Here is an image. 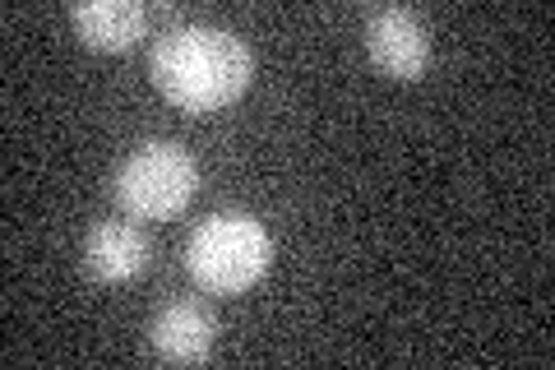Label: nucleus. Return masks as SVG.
Returning a JSON list of instances; mask_svg holds the SVG:
<instances>
[{
    "instance_id": "nucleus-1",
    "label": "nucleus",
    "mask_w": 555,
    "mask_h": 370,
    "mask_svg": "<svg viewBox=\"0 0 555 370\" xmlns=\"http://www.w3.org/2000/svg\"><path fill=\"white\" fill-rule=\"evenodd\" d=\"M153 84L158 93L190 116L222 112L250 88L255 61L236 33L218 24H181L153 42Z\"/></svg>"
},
{
    "instance_id": "nucleus-2",
    "label": "nucleus",
    "mask_w": 555,
    "mask_h": 370,
    "mask_svg": "<svg viewBox=\"0 0 555 370\" xmlns=\"http://www.w3.org/2000/svg\"><path fill=\"white\" fill-rule=\"evenodd\" d=\"M273 259V237L255 214L241 208H222V214L204 218L185 245V269L204 292L232 296L259 283Z\"/></svg>"
},
{
    "instance_id": "nucleus-3",
    "label": "nucleus",
    "mask_w": 555,
    "mask_h": 370,
    "mask_svg": "<svg viewBox=\"0 0 555 370\" xmlns=\"http://www.w3.org/2000/svg\"><path fill=\"white\" fill-rule=\"evenodd\" d=\"M199 190V163L171 139L134 149L116 171V204L130 218H171L195 200Z\"/></svg>"
},
{
    "instance_id": "nucleus-4",
    "label": "nucleus",
    "mask_w": 555,
    "mask_h": 370,
    "mask_svg": "<svg viewBox=\"0 0 555 370\" xmlns=\"http://www.w3.org/2000/svg\"><path fill=\"white\" fill-rule=\"evenodd\" d=\"M366 51L389 79H422L430 65V33L403 5H379L366 20Z\"/></svg>"
},
{
    "instance_id": "nucleus-5",
    "label": "nucleus",
    "mask_w": 555,
    "mask_h": 370,
    "mask_svg": "<svg viewBox=\"0 0 555 370\" xmlns=\"http://www.w3.org/2000/svg\"><path fill=\"white\" fill-rule=\"evenodd\" d=\"M153 245L139 232L134 222H98L89 241H83V259H89V273L102 283H130L149 269Z\"/></svg>"
},
{
    "instance_id": "nucleus-6",
    "label": "nucleus",
    "mask_w": 555,
    "mask_h": 370,
    "mask_svg": "<svg viewBox=\"0 0 555 370\" xmlns=\"http://www.w3.org/2000/svg\"><path fill=\"white\" fill-rule=\"evenodd\" d=\"M218 343V320L195 302H177L153 320V347L167 361H208Z\"/></svg>"
},
{
    "instance_id": "nucleus-7",
    "label": "nucleus",
    "mask_w": 555,
    "mask_h": 370,
    "mask_svg": "<svg viewBox=\"0 0 555 370\" xmlns=\"http://www.w3.org/2000/svg\"><path fill=\"white\" fill-rule=\"evenodd\" d=\"M69 24L89 47L102 51H126L130 42L144 38L149 10L139 0H83V5L69 10Z\"/></svg>"
}]
</instances>
